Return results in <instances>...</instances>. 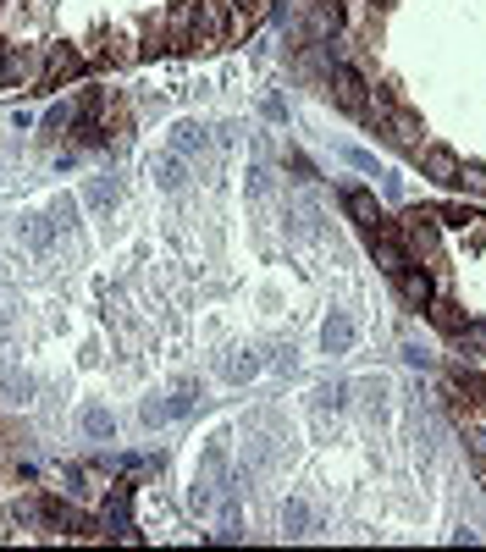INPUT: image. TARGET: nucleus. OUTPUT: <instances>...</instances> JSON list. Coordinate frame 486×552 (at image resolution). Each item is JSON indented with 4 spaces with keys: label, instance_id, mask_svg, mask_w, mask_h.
<instances>
[{
    "label": "nucleus",
    "instance_id": "1",
    "mask_svg": "<svg viewBox=\"0 0 486 552\" xmlns=\"http://www.w3.org/2000/svg\"><path fill=\"white\" fill-rule=\"evenodd\" d=\"M193 22H200V34H193V45H226V34H233L226 0H200V12H193Z\"/></svg>",
    "mask_w": 486,
    "mask_h": 552
},
{
    "label": "nucleus",
    "instance_id": "2",
    "mask_svg": "<svg viewBox=\"0 0 486 552\" xmlns=\"http://www.w3.org/2000/svg\"><path fill=\"white\" fill-rule=\"evenodd\" d=\"M371 254H376V266H381L387 276H398V271H409V266H414L409 249L393 238V226H371Z\"/></svg>",
    "mask_w": 486,
    "mask_h": 552
},
{
    "label": "nucleus",
    "instance_id": "3",
    "mask_svg": "<svg viewBox=\"0 0 486 552\" xmlns=\"http://www.w3.org/2000/svg\"><path fill=\"white\" fill-rule=\"evenodd\" d=\"M72 78H83V55L67 50V45H50L45 72H39V89H61V83H72Z\"/></svg>",
    "mask_w": 486,
    "mask_h": 552
},
{
    "label": "nucleus",
    "instance_id": "4",
    "mask_svg": "<svg viewBox=\"0 0 486 552\" xmlns=\"http://www.w3.org/2000/svg\"><path fill=\"white\" fill-rule=\"evenodd\" d=\"M343 210L360 221V226H387V216H381V205H376L371 188H348V193H343Z\"/></svg>",
    "mask_w": 486,
    "mask_h": 552
},
{
    "label": "nucleus",
    "instance_id": "5",
    "mask_svg": "<svg viewBox=\"0 0 486 552\" xmlns=\"http://www.w3.org/2000/svg\"><path fill=\"white\" fill-rule=\"evenodd\" d=\"M387 133H393L404 149H420V133H426V127H420V116H414V111L393 106V111H387Z\"/></svg>",
    "mask_w": 486,
    "mask_h": 552
},
{
    "label": "nucleus",
    "instance_id": "6",
    "mask_svg": "<svg viewBox=\"0 0 486 552\" xmlns=\"http://www.w3.org/2000/svg\"><path fill=\"white\" fill-rule=\"evenodd\" d=\"M188 409H193V386H177L166 403H144V420H149V426H160V420H183Z\"/></svg>",
    "mask_w": 486,
    "mask_h": 552
},
{
    "label": "nucleus",
    "instance_id": "7",
    "mask_svg": "<svg viewBox=\"0 0 486 552\" xmlns=\"http://www.w3.org/2000/svg\"><path fill=\"white\" fill-rule=\"evenodd\" d=\"M332 78H337V106L343 111H365V78L354 72V67H337Z\"/></svg>",
    "mask_w": 486,
    "mask_h": 552
},
{
    "label": "nucleus",
    "instance_id": "8",
    "mask_svg": "<svg viewBox=\"0 0 486 552\" xmlns=\"http://www.w3.org/2000/svg\"><path fill=\"white\" fill-rule=\"evenodd\" d=\"M426 177H431V183H459V177H465V172H459V155L442 149V144H431V149H426Z\"/></svg>",
    "mask_w": 486,
    "mask_h": 552
},
{
    "label": "nucleus",
    "instance_id": "9",
    "mask_svg": "<svg viewBox=\"0 0 486 552\" xmlns=\"http://www.w3.org/2000/svg\"><path fill=\"white\" fill-rule=\"evenodd\" d=\"M398 293H404L409 304H431V299H437V287H431V276H426V271H414V266H409V271H398Z\"/></svg>",
    "mask_w": 486,
    "mask_h": 552
},
{
    "label": "nucleus",
    "instance_id": "10",
    "mask_svg": "<svg viewBox=\"0 0 486 552\" xmlns=\"http://www.w3.org/2000/svg\"><path fill=\"white\" fill-rule=\"evenodd\" d=\"M320 343H327V353H348V343H354V320H348V315H332L327 327H320Z\"/></svg>",
    "mask_w": 486,
    "mask_h": 552
},
{
    "label": "nucleus",
    "instance_id": "11",
    "mask_svg": "<svg viewBox=\"0 0 486 552\" xmlns=\"http://www.w3.org/2000/svg\"><path fill=\"white\" fill-rule=\"evenodd\" d=\"M155 177H160V188H172V193H177V188L188 183V166H183V155H177V149H172V155H160V160H155Z\"/></svg>",
    "mask_w": 486,
    "mask_h": 552
},
{
    "label": "nucleus",
    "instance_id": "12",
    "mask_svg": "<svg viewBox=\"0 0 486 552\" xmlns=\"http://www.w3.org/2000/svg\"><path fill=\"white\" fill-rule=\"evenodd\" d=\"M426 310H431V320H437L442 332H465V315H459V304H453V299H431Z\"/></svg>",
    "mask_w": 486,
    "mask_h": 552
},
{
    "label": "nucleus",
    "instance_id": "13",
    "mask_svg": "<svg viewBox=\"0 0 486 552\" xmlns=\"http://www.w3.org/2000/svg\"><path fill=\"white\" fill-rule=\"evenodd\" d=\"M470 221H475L470 205H442V210H437V226H470Z\"/></svg>",
    "mask_w": 486,
    "mask_h": 552
},
{
    "label": "nucleus",
    "instance_id": "14",
    "mask_svg": "<svg viewBox=\"0 0 486 552\" xmlns=\"http://www.w3.org/2000/svg\"><path fill=\"white\" fill-rule=\"evenodd\" d=\"M83 431L89 437H111V414L106 409H83Z\"/></svg>",
    "mask_w": 486,
    "mask_h": 552
},
{
    "label": "nucleus",
    "instance_id": "15",
    "mask_svg": "<svg viewBox=\"0 0 486 552\" xmlns=\"http://www.w3.org/2000/svg\"><path fill=\"white\" fill-rule=\"evenodd\" d=\"M254 370H260V360H254V353H238V360H226V376H233V381H249Z\"/></svg>",
    "mask_w": 486,
    "mask_h": 552
},
{
    "label": "nucleus",
    "instance_id": "16",
    "mask_svg": "<svg viewBox=\"0 0 486 552\" xmlns=\"http://www.w3.org/2000/svg\"><path fill=\"white\" fill-rule=\"evenodd\" d=\"M343 155H348V166H360V172H376V155H371V149H360V144H348Z\"/></svg>",
    "mask_w": 486,
    "mask_h": 552
},
{
    "label": "nucleus",
    "instance_id": "17",
    "mask_svg": "<svg viewBox=\"0 0 486 552\" xmlns=\"http://www.w3.org/2000/svg\"><path fill=\"white\" fill-rule=\"evenodd\" d=\"M332 28H337V6H320L315 12V34H332Z\"/></svg>",
    "mask_w": 486,
    "mask_h": 552
},
{
    "label": "nucleus",
    "instance_id": "18",
    "mask_svg": "<svg viewBox=\"0 0 486 552\" xmlns=\"http://www.w3.org/2000/svg\"><path fill=\"white\" fill-rule=\"evenodd\" d=\"M89 205H94V210L111 205V183H94V188H89Z\"/></svg>",
    "mask_w": 486,
    "mask_h": 552
},
{
    "label": "nucleus",
    "instance_id": "19",
    "mask_svg": "<svg viewBox=\"0 0 486 552\" xmlns=\"http://www.w3.org/2000/svg\"><path fill=\"white\" fill-rule=\"evenodd\" d=\"M106 61H116V67H122V61H133V50H127L122 39H111V45H106Z\"/></svg>",
    "mask_w": 486,
    "mask_h": 552
},
{
    "label": "nucleus",
    "instance_id": "20",
    "mask_svg": "<svg viewBox=\"0 0 486 552\" xmlns=\"http://www.w3.org/2000/svg\"><path fill=\"white\" fill-rule=\"evenodd\" d=\"M287 166H294V172H299V177H315V166H310V160H304V155H299V149H287Z\"/></svg>",
    "mask_w": 486,
    "mask_h": 552
},
{
    "label": "nucleus",
    "instance_id": "21",
    "mask_svg": "<svg viewBox=\"0 0 486 552\" xmlns=\"http://www.w3.org/2000/svg\"><path fill=\"white\" fill-rule=\"evenodd\" d=\"M304 519H310V508H304V503H287V525L304 531Z\"/></svg>",
    "mask_w": 486,
    "mask_h": 552
},
{
    "label": "nucleus",
    "instance_id": "22",
    "mask_svg": "<svg viewBox=\"0 0 486 552\" xmlns=\"http://www.w3.org/2000/svg\"><path fill=\"white\" fill-rule=\"evenodd\" d=\"M465 337H470L475 348H486V320H475V327H465Z\"/></svg>",
    "mask_w": 486,
    "mask_h": 552
},
{
    "label": "nucleus",
    "instance_id": "23",
    "mask_svg": "<svg viewBox=\"0 0 486 552\" xmlns=\"http://www.w3.org/2000/svg\"><path fill=\"white\" fill-rule=\"evenodd\" d=\"M233 6H238V12H260V0H233Z\"/></svg>",
    "mask_w": 486,
    "mask_h": 552
},
{
    "label": "nucleus",
    "instance_id": "24",
    "mask_svg": "<svg viewBox=\"0 0 486 552\" xmlns=\"http://www.w3.org/2000/svg\"><path fill=\"white\" fill-rule=\"evenodd\" d=\"M0 67H6V45H0Z\"/></svg>",
    "mask_w": 486,
    "mask_h": 552
}]
</instances>
